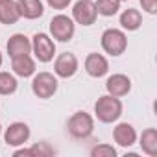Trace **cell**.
Here are the masks:
<instances>
[{
  "mask_svg": "<svg viewBox=\"0 0 157 157\" xmlns=\"http://www.w3.org/2000/svg\"><path fill=\"white\" fill-rule=\"evenodd\" d=\"M122 100L111 94H104L94 102V117L104 124H113L122 117Z\"/></svg>",
  "mask_w": 157,
  "mask_h": 157,
  "instance_id": "6da1fadb",
  "label": "cell"
},
{
  "mask_svg": "<svg viewBox=\"0 0 157 157\" xmlns=\"http://www.w3.org/2000/svg\"><path fill=\"white\" fill-rule=\"evenodd\" d=\"M67 131L76 140H85L94 131V118L85 111H76L67 120Z\"/></svg>",
  "mask_w": 157,
  "mask_h": 157,
  "instance_id": "7a4b0ae2",
  "label": "cell"
},
{
  "mask_svg": "<svg viewBox=\"0 0 157 157\" xmlns=\"http://www.w3.org/2000/svg\"><path fill=\"white\" fill-rule=\"evenodd\" d=\"M100 43H102L104 52L109 54V56H113V57L122 56L126 52V48H128L126 32L118 30V28H107V30H104V33L100 37Z\"/></svg>",
  "mask_w": 157,
  "mask_h": 157,
  "instance_id": "3957f363",
  "label": "cell"
},
{
  "mask_svg": "<svg viewBox=\"0 0 157 157\" xmlns=\"http://www.w3.org/2000/svg\"><path fill=\"white\" fill-rule=\"evenodd\" d=\"M32 93L41 98V100H48L57 93V76L52 72H39L33 74V80H32Z\"/></svg>",
  "mask_w": 157,
  "mask_h": 157,
  "instance_id": "277c9868",
  "label": "cell"
},
{
  "mask_svg": "<svg viewBox=\"0 0 157 157\" xmlns=\"http://www.w3.org/2000/svg\"><path fill=\"white\" fill-rule=\"evenodd\" d=\"M48 28H50V37L54 41H59V43L70 41L74 37V33H76V22L72 21V17L63 15V13L52 17Z\"/></svg>",
  "mask_w": 157,
  "mask_h": 157,
  "instance_id": "5b68a950",
  "label": "cell"
},
{
  "mask_svg": "<svg viewBox=\"0 0 157 157\" xmlns=\"http://www.w3.org/2000/svg\"><path fill=\"white\" fill-rule=\"evenodd\" d=\"M32 52L39 63H50L56 56V41L48 33H35L32 37Z\"/></svg>",
  "mask_w": 157,
  "mask_h": 157,
  "instance_id": "8992f818",
  "label": "cell"
},
{
  "mask_svg": "<svg viewBox=\"0 0 157 157\" xmlns=\"http://www.w3.org/2000/svg\"><path fill=\"white\" fill-rule=\"evenodd\" d=\"M98 19V11L93 0H78L72 6V21L82 26H93Z\"/></svg>",
  "mask_w": 157,
  "mask_h": 157,
  "instance_id": "52a82bcc",
  "label": "cell"
},
{
  "mask_svg": "<svg viewBox=\"0 0 157 157\" xmlns=\"http://www.w3.org/2000/svg\"><path fill=\"white\" fill-rule=\"evenodd\" d=\"M30 135H32V131L26 122H11L4 131V142L8 146L19 148L30 140Z\"/></svg>",
  "mask_w": 157,
  "mask_h": 157,
  "instance_id": "ba28073f",
  "label": "cell"
},
{
  "mask_svg": "<svg viewBox=\"0 0 157 157\" xmlns=\"http://www.w3.org/2000/svg\"><path fill=\"white\" fill-rule=\"evenodd\" d=\"M78 68H80V61L72 52H63L54 61V74L57 78H63V80L72 78L78 72Z\"/></svg>",
  "mask_w": 157,
  "mask_h": 157,
  "instance_id": "9c48e42d",
  "label": "cell"
},
{
  "mask_svg": "<svg viewBox=\"0 0 157 157\" xmlns=\"http://www.w3.org/2000/svg\"><path fill=\"white\" fill-rule=\"evenodd\" d=\"M85 72L91 76V78H104L107 72H109V61L104 54H98V52H91L87 57H85Z\"/></svg>",
  "mask_w": 157,
  "mask_h": 157,
  "instance_id": "30bf717a",
  "label": "cell"
},
{
  "mask_svg": "<svg viewBox=\"0 0 157 157\" xmlns=\"http://www.w3.org/2000/svg\"><path fill=\"white\" fill-rule=\"evenodd\" d=\"M105 91L111 96L122 98V96L129 94V91H131V80L126 74H120V72L118 74H111L107 78V82H105Z\"/></svg>",
  "mask_w": 157,
  "mask_h": 157,
  "instance_id": "8fae6325",
  "label": "cell"
},
{
  "mask_svg": "<svg viewBox=\"0 0 157 157\" xmlns=\"http://www.w3.org/2000/svg\"><path fill=\"white\" fill-rule=\"evenodd\" d=\"M6 50H8V56L11 59L19 57V56L32 54V39H28L24 33H13L6 44Z\"/></svg>",
  "mask_w": 157,
  "mask_h": 157,
  "instance_id": "7c38bea8",
  "label": "cell"
},
{
  "mask_svg": "<svg viewBox=\"0 0 157 157\" xmlns=\"http://www.w3.org/2000/svg\"><path fill=\"white\" fill-rule=\"evenodd\" d=\"M113 139L120 148H129L137 142V129L129 122H120L113 129Z\"/></svg>",
  "mask_w": 157,
  "mask_h": 157,
  "instance_id": "4fadbf2b",
  "label": "cell"
},
{
  "mask_svg": "<svg viewBox=\"0 0 157 157\" xmlns=\"http://www.w3.org/2000/svg\"><path fill=\"white\" fill-rule=\"evenodd\" d=\"M11 70L15 76L19 78H32L35 74V59L26 54V56H19V57H13L11 59Z\"/></svg>",
  "mask_w": 157,
  "mask_h": 157,
  "instance_id": "5bb4252c",
  "label": "cell"
},
{
  "mask_svg": "<svg viewBox=\"0 0 157 157\" xmlns=\"http://www.w3.org/2000/svg\"><path fill=\"white\" fill-rule=\"evenodd\" d=\"M21 17L28 19V21H35L39 17H43L44 13V6L41 0H15Z\"/></svg>",
  "mask_w": 157,
  "mask_h": 157,
  "instance_id": "9a60e30c",
  "label": "cell"
},
{
  "mask_svg": "<svg viewBox=\"0 0 157 157\" xmlns=\"http://www.w3.org/2000/svg\"><path fill=\"white\" fill-rule=\"evenodd\" d=\"M19 19H21V13L15 0H0V24L11 26V24H17Z\"/></svg>",
  "mask_w": 157,
  "mask_h": 157,
  "instance_id": "2e32d148",
  "label": "cell"
},
{
  "mask_svg": "<svg viewBox=\"0 0 157 157\" xmlns=\"http://www.w3.org/2000/svg\"><path fill=\"white\" fill-rule=\"evenodd\" d=\"M120 26L124 32H137L142 26V13L135 8H128L120 13Z\"/></svg>",
  "mask_w": 157,
  "mask_h": 157,
  "instance_id": "e0dca14e",
  "label": "cell"
},
{
  "mask_svg": "<svg viewBox=\"0 0 157 157\" xmlns=\"http://www.w3.org/2000/svg\"><path fill=\"white\" fill-rule=\"evenodd\" d=\"M140 150L150 155V157H155L157 155V129L155 128H146L142 133H140Z\"/></svg>",
  "mask_w": 157,
  "mask_h": 157,
  "instance_id": "ac0fdd59",
  "label": "cell"
},
{
  "mask_svg": "<svg viewBox=\"0 0 157 157\" xmlns=\"http://www.w3.org/2000/svg\"><path fill=\"white\" fill-rule=\"evenodd\" d=\"M17 89H19V82H17L15 74H10V72L0 70V96L15 94Z\"/></svg>",
  "mask_w": 157,
  "mask_h": 157,
  "instance_id": "d6986e66",
  "label": "cell"
},
{
  "mask_svg": "<svg viewBox=\"0 0 157 157\" xmlns=\"http://www.w3.org/2000/svg\"><path fill=\"white\" fill-rule=\"evenodd\" d=\"M120 4H122L120 0H96V2H94L96 11L102 17H113V15H117L118 10H120Z\"/></svg>",
  "mask_w": 157,
  "mask_h": 157,
  "instance_id": "ffe728a7",
  "label": "cell"
},
{
  "mask_svg": "<svg viewBox=\"0 0 157 157\" xmlns=\"http://www.w3.org/2000/svg\"><path fill=\"white\" fill-rule=\"evenodd\" d=\"M91 157H117V148L107 142H100L91 148Z\"/></svg>",
  "mask_w": 157,
  "mask_h": 157,
  "instance_id": "44dd1931",
  "label": "cell"
},
{
  "mask_svg": "<svg viewBox=\"0 0 157 157\" xmlns=\"http://www.w3.org/2000/svg\"><path fill=\"white\" fill-rule=\"evenodd\" d=\"M32 150H33V155H35V157H43V155H52V153H54V148H50L46 142L33 144Z\"/></svg>",
  "mask_w": 157,
  "mask_h": 157,
  "instance_id": "7402d4cb",
  "label": "cell"
},
{
  "mask_svg": "<svg viewBox=\"0 0 157 157\" xmlns=\"http://www.w3.org/2000/svg\"><path fill=\"white\" fill-rule=\"evenodd\" d=\"M70 2H72V0H46V4H48L52 10H57V11L67 10V8L70 6Z\"/></svg>",
  "mask_w": 157,
  "mask_h": 157,
  "instance_id": "603a6c76",
  "label": "cell"
},
{
  "mask_svg": "<svg viewBox=\"0 0 157 157\" xmlns=\"http://www.w3.org/2000/svg\"><path fill=\"white\" fill-rule=\"evenodd\" d=\"M140 6L150 15H155L157 13V0H140Z\"/></svg>",
  "mask_w": 157,
  "mask_h": 157,
  "instance_id": "cb8c5ba5",
  "label": "cell"
},
{
  "mask_svg": "<svg viewBox=\"0 0 157 157\" xmlns=\"http://www.w3.org/2000/svg\"><path fill=\"white\" fill-rule=\"evenodd\" d=\"M2 61H4V57H2V52H0V67H2Z\"/></svg>",
  "mask_w": 157,
  "mask_h": 157,
  "instance_id": "d4e9b609",
  "label": "cell"
},
{
  "mask_svg": "<svg viewBox=\"0 0 157 157\" xmlns=\"http://www.w3.org/2000/svg\"><path fill=\"white\" fill-rule=\"evenodd\" d=\"M0 135H2V124H0Z\"/></svg>",
  "mask_w": 157,
  "mask_h": 157,
  "instance_id": "484cf974",
  "label": "cell"
},
{
  "mask_svg": "<svg viewBox=\"0 0 157 157\" xmlns=\"http://www.w3.org/2000/svg\"><path fill=\"white\" fill-rule=\"evenodd\" d=\"M120 2H128V0H120Z\"/></svg>",
  "mask_w": 157,
  "mask_h": 157,
  "instance_id": "4316f807",
  "label": "cell"
}]
</instances>
